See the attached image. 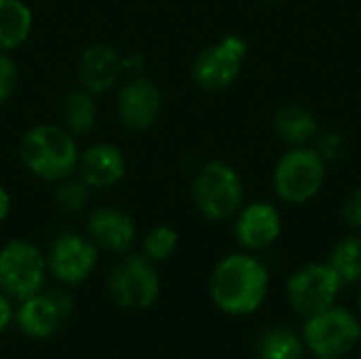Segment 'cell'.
Returning a JSON list of instances; mask_svg holds the SVG:
<instances>
[{
	"mask_svg": "<svg viewBox=\"0 0 361 359\" xmlns=\"http://www.w3.org/2000/svg\"><path fill=\"white\" fill-rule=\"evenodd\" d=\"M108 294L121 307L129 311H142L157 303L161 294V277L157 262L142 252H127L108 273Z\"/></svg>",
	"mask_w": 361,
	"mask_h": 359,
	"instance_id": "52a82bcc",
	"label": "cell"
},
{
	"mask_svg": "<svg viewBox=\"0 0 361 359\" xmlns=\"http://www.w3.org/2000/svg\"><path fill=\"white\" fill-rule=\"evenodd\" d=\"M326 178V159L317 148L290 146L273 169V190L283 203L305 205L322 193Z\"/></svg>",
	"mask_w": 361,
	"mask_h": 359,
	"instance_id": "277c9868",
	"label": "cell"
},
{
	"mask_svg": "<svg viewBox=\"0 0 361 359\" xmlns=\"http://www.w3.org/2000/svg\"><path fill=\"white\" fill-rule=\"evenodd\" d=\"M99 254V248L87 235L74 231L59 233L47 252L49 275L66 288L80 286L95 271Z\"/></svg>",
	"mask_w": 361,
	"mask_h": 359,
	"instance_id": "30bf717a",
	"label": "cell"
},
{
	"mask_svg": "<svg viewBox=\"0 0 361 359\" xmlns=\"http://www.w3.org/2000/svg\"><path fill=\"white\" fill-rule=\"evenodd\" d=\"M72 309V296L66 290H40L38 294L17 303L15 324L25 336L44 341L70 320Z\"/></svg>",
	"mask_w": 361,
	"mask_h": 359,
	"instance_id": "8fae6325",
	"label": "cell"
},
{
	"mask_svg": "<svg viewBox=\"0 0 361 359\" xmlns=\"http://www.w3.org/2000/svg\"><path fill=\"white\" fill-rule=\"evenodd\" d=\"M11 214V195L8 190L0 184V224L8 218Z\"/></svg>",
	"mask_w": 361,
	"mask_h": 359,
	"instance_id": "83f0119b",
	"label": "cell"
},
{
	"mask_svg": "<svg viewBox=\"0 0 361 359\" xmlns=\"http://www.w3.org/2000/svg\"><path fill=\"white\" fill-rule=\"evenodd\" d=\"M343 218L355 233H361V188L351 190L343 201Z\"/></svg>",
	"mask_w": 361,
	"mask_h": 359,
	"instance_id": "d4e9b609",
	"label": "cell"
},
{
	"mask_svg": "<svg viewBox=\"0 0 361 359\" xmlns=\"http://www.w3.org/2000/svg\"><path fill=\"white\" fill-rule=\"evenodd\" d=\"M190 197L197 212L209 222H224L243 207V180L239 171L220 159L199 167L190 184Z\"/></svg>",
	"mask_w": 361,
	"mask_h": 359,
	"instance_id": "3957f363",
	"label": "cell"
},
{
	"mask_svg": "<svg viewBox=\"0 0 361 359\" xmlns=\"http://www.w3.org/2000/svg\"><path fill=\"white\" fill-rule=\"evenodd\" d=\"M123 66H125V70H129V72H142V68H144V57H142L140 53L123 55Z\"/></svg>",
	"mask_w": 361,
	"mask_h": 359,
	"instance_id": "4316f807",
	"label": "cell"
},
{
	"mask_svg": "<svg viewBox=\"0 0 361 359\" xmlns=\"http://www.w3.org/2000/svg\"><path fill=\"white\" fill-rule=\"evenodd\" d=\"M328 264L336 271L343 284H361V233L343 237L334 245Z\"/></svg>",
	"mask_w": 361,
	"mask_h": 359,
	"instance_id": "44dd1931",
	"label": "cell"
},
{
	"mask_svg": "<svg viewBox=\"0 0 361 359\" xmlns=\"http://www.w3.org/2000/svg\"><path fill=\"white\" fill-rule=\"evenodd\" d=\"M300 336L313 355L343 359L361 345V320L351 309L334 305L307 317Z\"/></svg>",
	"mask_w": 361,
	"mask_h": 359,
	"instance_id": "8992f818",
	"label": "cell"
},
{
	"mask_svg": "<svg viewBox=\"0 0 361 359\" xmlns=\"http://www.w3.org/2000/svg\"><path fill=\"white\" fill-rule=\"evenodd\" d=\"M273 127L275 133L290 146H307L317 135V121L313 112L298 104L279 108Z\"/></svg>",
	"mask_w": 361,
	"mask_h": 359,
	"instance_id": "ac0fdd59",
	"label": "cell"
},
{
	"mask_svg": "<svg viewBox=\"0 0 361 359\" xmlns=\"http://www.w3.org/2000/svg\"><path fill=\"white\" fill-rule=\"evenodd\" d=\"M19 85V68L11 53L0 51V106L13 99Z\"/></svg>",
	"mask_w": 361,
	"mask_h": 359,
	"instance_id": "cb8c5ba5",
	"label": "cell"
},
{
	"mask_svg": "<svg viewBox=\"0 0 361 359\" xmlns=\"http://www.w3.org/2000/svg\"><path fill=\"white\" fill-rule=\"evenodd\" d=\"M89 197H91V188L76 176L57 182L53 190V199L57 207L66 214H80L87 207Z\"/></svg>",
	"mask_w": 361,
	"mask_h": 359,
	"instance_id": "603a6c76",
	"label": "cell"
},
{
	"mask_svg": "<svg viewBox=\"0 0 361 359\" xmlns=\"http://www.w3.org/2000/svg\"><path fill=\"white\" fill-rule=\"evenodd\" d=\"M178 231L169 224H157L152 226L144 239H142V254L150 258L152 262H163L167 260L176 248H178Z\"/></svg>",
	"mask_w": 361,
	"mask_h": 359,
	"instance_id": "7402d4cb",
	"label": "cell"
},
{
	"mask_svg": "<svg viewBox=\"0 0 361 359\" xmlns=\"http://www.w3.org/2000/svg\"><path fill=\"white\" fill-rule=\"evenodd\" d=\"M343 286V279L328 262H309L290 275L286 294L292 311L307 320L334 307Z\"/></svg>",
	"mask_w": 361,
	"mask_h": 359,
	"instance_id": "ba28073f",
	"label": "cell"
},
{
	"mask_svg": "<svg viewBox=\"0 0 361 359\" xmlns=\"http://www.w3.org/2000/svg\"><path fill=\"white\" fill-rule=\"evenodd\" d=\"M47 254L27 239H11L0 248V290L19 303L44 290Z\"/></svg>",
	"mask_w": 361,
	"mask_h": 359,
	"instance_id": "5b68a950",
	"label": "cell"
},
{
	"mask_svg": "<svg viewBox=\"0 0 361 359\" xmlns=\"http://www.w3.org/2000/svg\"><path fill=\"white\" fill-rule=\"evenodd\" d=\"M281 214L269 201H252L235 216V239L245 252H264L281 235Z\"/></svg>",
	"mask_w": 361,
	"mask_h": 359,
	"instance_id": "5bb4252c",
	"label": "cell"
},
{
	"mask_svg": "<svg viewBox=\"0 0 361 359\" xmlns=\"http://www.w3.org/2000/svg\"><path fill=\"white\" fill-rule=\"evenodd\" d=\"M80 146L76 138L55 123L30 127L19 142L21 165L38 180L57 184L76 174Z\"/></svg>",
	"mask_w": 361,
	"mask_h": 359,
	"instance_id": "7a4b0ae2",
	"label": "cell"
},
{
	"mask_svg": "<svg viewBox=\"0 0 361 359\" xmlns=\"http://www.w3.org/2000/svg\"><path fill=\"white\" fill-rule=\"evenodd\" d=\"M161 110V89L152 78L144 74L131 76L116 91V114L123 127L129 131H148L157 125Z\"/></svg>",
	"mask_w": 361,
	"mask_h": 359,
	"instance_id": "7c38bea8",
	"label": "cell"
},
{
	"mask_svg": "<svg viewBox=\"0 0 361 359\" xmlns=\"http://www.w3.org/2000/svg\"><path fill=\"white\" fill-rule=\"evenodd\" d=\"M305 351L307 347L302 336L288 326L267 328L256 343L258 359H302Z\"/></svg>",
	"mask_w": 361,
	"mask_h": 359,
	"instance_id": "ffe728a7",
	"label": "cell"
},
{
	"mask_svg": "<svg viewBox=\"0 0 361 359\" xmlns=\"http://www.w3.org/2000/svg\"><path fill=\"white\" fill-rule=\"evenodd\" d=\"M245 57L247 42L237 34H228L197 53L190 68L192 80L203 91H226L237 83Z\"/></svg>",
	"mask_w": 361,
	"mask_h": 359,
	"instance_id": "9c48e42d",
	"label": "cell"
},
{
	"mask_svg": "<svg viewBox=\"0 0 361 359\" xmlns=\"http://www.w3.org/2000/svg\"><path fill=\"white\" fill-rule=\"evenodd\" d=\"M97 95L78 87L63 97L61 104V125L74 135H87L97 123Z\"/></svg>",
	"mask_w": 361,
	"mask_h": 359,
	"instance_id": "d6986e66",
	"label": "cell"
},
{
	"mask_svg": "<svg viewBox=\"0 0 361 359\" xmlns=\"http://www.w3.org/2000/svg\"><path fill=\"white\" fill-rule=\"evenodd\" d=\"M85 235L99 248V252L123 256L133 250L137 241V226L125 209L102 205L87 216Z\"/></svg>",
	"mask_w": 361,
	"mask_h": 359,
	"instance_id": "4fadbf2b",
	"label": "cell"
},
{
	"mask_svg": "<svg viewBox=\"0 0 361 359\" xmlns=\"http://www.w3.org/2000/svg\"><path fill=\"white\" fill-rule=\"evenodd\" d=\"M15 322V307L13 300L0 290V334Z\"/></svg>",
	"mask_w": 361,
	"mask_h": 359,
	"instance_id": "484cf974",
	"label": "cell"
},
{
	"mask_svg": "<svg viewBox=\"0 0 361 359\" xmlns=\"http://www.w3.org/2000/svg\"><path fill=\"white\" fill-rule=\"evenodd\" d=\"M123 55L114 47L102 42L82 49L76 63L78 87L87 89L93 95H102L116 89L123 78Z\"/></svg>",
	"mask_w": 361,
	"mask_h": 359,
	"instance_id": "9a60e30c",
	"label": "cell"
},
{
	"mask_svg": "<svg viewBox=\"0 0 361 359\" xmlns=\"http://www.w3.org/2000/svg\"><path fill=\"white\" fill-rule=\"evenodd\" d=\"M127 174V161L123 150L110 142H95L80 148L76 178H80L91 190H108L116 186Z\"/></svg>",
	"mask_w": 361,
	"mask_h": 359,
	"instance_id": "2e32d148",
	"label": "cell"
},
{
	"mask_svg": "<svg viewBox=\"0 0 361 359\" xmlns=\"http://www.w3.org/2000/svg\"><path fill=\"white\" fill-rule=\"evenodd\" d=\"M357 311H360V317H361V286H360V290H357Z\"/></svg>",
	"mask_w": 361,
	"mask_h": 359,
	"instance_id": "f1b7e54d",
	"label": "cell"
},
{
	"mask_svg": "<svg viewBox=\"0 0 361 359\" xmlns=\"http://www.w3.org/2000/svg\"><path fill=\"white\" fill-rule=\"evenodd\" d=\"M32 30L34 13L23 0H0V51H17L27 42Z\"/></svg>",
	"mask_w": 361,
	"mask_h": 359,
	"instance_id": "e0dca14e",
	"label": "cell"
},
{
	"mask_svg": "<svg viewBox=\"0 0 361 359\" xmlns=\"http://www.w3.org/2000/svg\"><path fill=\"white\" fill-rule=\"evenodd\" d=\"M311 359H336V358H322V355H313Z\"/></svg>",
	"mask_w": 361,
	"mask_h": 359,
	"instance_id": "f546056e",
	"label": "cell"
},
{
	"mask_svg": "<svg viewBox=\"0 0 361 359\" xmlns=\"http://www.w3.org/2000/svg\"><path fill=\"white\" fill-rule=\"evenodd\" d=\"M271 275L267 264L252 252H233L212 271V303L226 315L243 317L256 313L269 294Z\"/></svg>",
	"mask_w": 361,
	"mask_h": 359,
	"instance_id": "6da1fadb",
	"label": "cell"
},
{
	"mask_svg": "<svg viewBox=\"0 0 361 359\" xmlns=\"http://www.w3.org/2000/svg\"><path fill=\"white\" fill-rule=\"evenodd\" d=\"M357 359H361V345H360V358H357Z\"/></svg>",
	"mask_w": 361,
	"mask_h": 359,
	"instance_id": "4dcf8cb0",
	"label": "cell"
}]
</instances>
